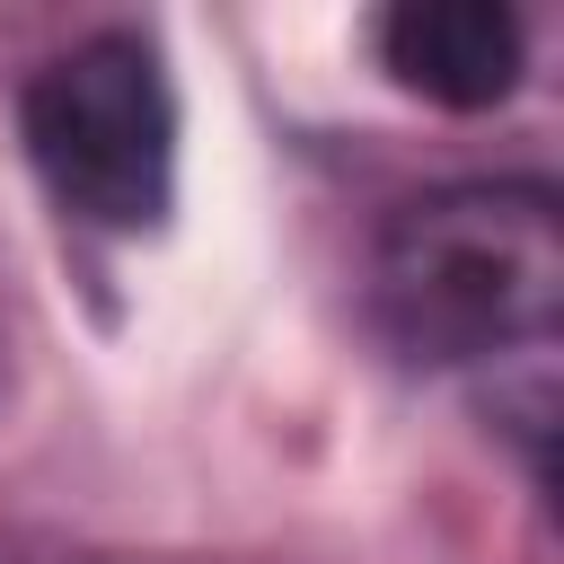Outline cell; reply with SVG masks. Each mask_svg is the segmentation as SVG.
Masks as SVG:
<instances>
[{
	"label": "cell",
	"mask_w": 564,
	"mask_h": 564,
	"mask_svg": "<svg viewBox=\"0 0 564 564\" xmlns=\"http://www.w3.org/2000/svg\"><path fill=\"white\" fill-rule=\"evenodd\" d=\"M379 326L441 370L546 352L564 317V220L546 185H441L397 203L370 264Z\"/></svg>",
	"instance_id": "1"
},
{
	"label": "cell",
	"mask_w": 564,
	"mask_h": 564,
	"mask_svg": "<svg viewBox=\"0 0 564 564\" xmlns=\"http://www.w3.org/2000/svg\"><path fill=\"white\" fill-rule=\"evenodd\" d=\"M26 159L62 212L141 238L176 194V97L150 35H88L26 79Z\"/></svg>",
	"instance_id": "2"
},
{
	"label": "cell",
	"mask_w": 564,
	"mask_h": 564,
	"mask_svg": "<svg viewBox=\"0 0 564 564\" xmlns=\"http://www.w3.org/2000/svg\"><path fill=\"white\" fill-rule=\"evenodd\" d=\"M379 53L432 106H494L520 88V18L494 0H405L379 18Z\"/></svg>",
	"instance_id": "3"
}]
</instances>
